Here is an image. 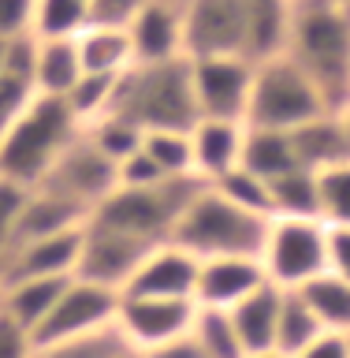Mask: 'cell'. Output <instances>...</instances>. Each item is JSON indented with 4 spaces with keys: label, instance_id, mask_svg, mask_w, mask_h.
<instances>
[{
    "label": "cell",
    "instance_id": "obj_1",
    "mask_svg": "<svg viewBox=\"0 0 350 358\" xmlns=\"http://www.w3.org/2000/svg\"><path fill=\"white\" fill-rule=\"evenodd\" d=\"M284 56L340 112L350 101V11L335 0H291Z\"/></svg>",
    "mask_w": 350,
    "mask_h": 358
},
{
    "label": "cell",
    "instance_id": "obj_2",
    "mask_svg": "<svg viewBox=\"0 0 350 358\" xmlns=\"http://www.w3.org/2000/svg\"><path fill=\"white\" fill-rule=\"evenodd\" d=\"M108 112L131 120L145 134L150 131H194V123L201 116H198V101H194L190 60L175 56V60H161V64H131L116 78V94H112Z\"/></svg>",
    "mask_w": 350,
    "mask_h": 358
},
{
    "label": "cell",
    "instance_id": "obj_3",
    "mask_svg": "<svg viewBox=\"0 0 350 358\" xmlns=\"http://www.w3.org/2000/svg\"><path fill=\"white\" fill-rule=\"evenodd\" d=\"M268 228H272L268 217L239 209L205 183L201 194L179 217L168 243H175L179 250H187L198 262H217V257H257L261 262Z\"/></svg>",
    "mask_w": 350,
    "mask_h": 358
},
{
    "label": "cell",
    "instance_id": "obj_4",
    "mask_svg": "<svg viewBox=\"0 0 350 358\" xmlns=\"http://www.w3.org/2000/svg\"><path fill=\"white\" fill-rule=\"evenodd\" d=\"M78 134H82V127L71 116L67 101L38 94L30 108L19 116V123L8 131V138L0 142V176L27 190L41 187V179L52 172V164Z\"/></svg>",
    "mask_w": 350,
    "mask_h": 358
},
{
    "label": "cell",
    "instance_id": "obj_5",
    "mask_svg": "<svg viewBox=\"0 0 350 358\" xmlns=\"http://www.w3.org/2000/svg\"><path fill=\"white\" fill-rule=\"evenodd\" d=\"M201 187H205V179L198 176H168L150 187H116V194L105 206H97L89 220L150 243H168V235L187 213V206L201 194Z\"/></svg>",
    "mask_w": 350,
    "mask_h": 358
},
{
    "label": "cell",
    "instance_id": "obj_6",
    "mask_svg": "<svg viewBox=\"0 0 350 358\" xmlns=\"http://www.w3.org/2000/svg\"><path fill=\"white\" fill-rule=\"evenodd\" d=\"M332 112L324 105V97L317 94V86L287 60L284 52L272 60L254 64V90H250V105H246V127L250 131H279L291 134L302 123Z\"/></svg>",
    "mask_w": 350,
    "mask_h": 358
},
{
    "label": "cell",
    "instance_id": "obj_7",
    "mask_svg": "<svg viewBox=\"0 0 350 358\" xmlns=\"http://www.w3.org/2000/svg\"><path fill=\"white\" fill-rule=\"evenodd\" d=\"M268 284L298 291L321 273H328V224L321 220H272L261 254Z\"/></svg>",
    "mask_w": 350,
    "mask_h": 358
},
{
    "label": "cell",
    "instance_id": "obj_8",
    "mask_svg": "<svg viewBox=\"0 0 350 358\" xmlns=\"http://www.w3.org/2000/svg\"><path fill=\"white\" fill-rule=\"evenodd\" d=\"M153 246H161V243H150L119 228H108V224L86 220L82 246H78V262H75V280L123 295Z\"/></svg>",
    "mask_w": 350,
    "mask_h": 358
},
{
    "label": "cell",
    "instance_id": "obj_9",
    "mask_svg": "<svg viewBox=\"0 0 350 358\" xmlns=\"http://www.w3.org/2000/svg\"><path fill=\"white\" fill-rule=\"evenodd\" d=\"M250 0H187L183 4V56L212 60V56H242Z\"/></svg>",
    "mask_w": 350,
    "mask_h": 358
},
{
    "label": "cell",
    "instance_id": "obj_10",
    "mask_svg": "<svg viewBox=\"0 0 350 358\" xmlns=\"http://www.w3.org/2000/svg\"><path fill=\"white\" fill-rule=\"evenodd\" d=\"M116 187H119V164H112L108 157L86 138V131L67 145L64 157L52 164V172L41 179V190H52V194L89 209V217L97 213V206H105V201L116 194Z\"/></svg>",
    "mask_w": 350,
    "mask_h": 358
},
{
    "label": "cell",
    "instance_id": "obj_11",
    "mask_svg": "<svg viewBox=\"0 0 350 358\" xmlns=\"http://www.w3.org/2000/svg\"><path fill=\"white\" fill-rule=\"evenodd\" d=\"M194 75V101L201 120H246L254 90V64L242 56H212V60H190Z\"/></svg>",
    "mask_w": 350,
    "mask_h": 358
},
{
    "label": "cell",
    "instance_id": "obj_12",
    "mask_svg": "<svg viewBox=\"0 0 350 358\" xmlns=\"http://www.w3.org/2000/svg\"><path fill=\"white\" fill-rule=\"evenodd\" d=\"M116 310H119V295L82 280H71L64 287L60 302L52 306V313L38 324L34 332V347L41 343H64V340H78V336L101 332L116 324Z\"/></svg>",
    "mask_w": 350,
    "mask_h": 358
},
{
    "label": "cell",
    "instance_id": "obj_13",
    "mask_svg": "<svg viewBox=\"0 0 350 358\" xmlns=\"http://www.w3.org/2000/svg\"><path fill=\"white\" fill-rule=\"evenodd\" d=\"M198 302L190 299H119L116 329L134 355L172 343L194 329Z\"/></svg>",
    "mask_w": 350,
    "mask_h": 358
},
{
    "label": "cell",
    "instance_id": "obj_14",
    "mask_svg": "<svg viewBox=\"0 0 350 358\" xmlns=\"http://www.w3.org/2000/svg\"><path fill=\"white\" fill-rule=\"evenodd\" d=\"M198 268L201 262L179 250L175 243H161L145 254L138 273L127 284L119 299H190L194 302L198 291Z\"/></svg>",
    "mask_w": 350,
    "mask_h": 358
},
{
    "label": "cell",
    "instance_id": "obj_15",
    "mask_svg": "<svg viewBox=\"0 0 350 358\" xmlns=\"http://www.w3.org/2000/svg\"><path fill=\"white\" fill-rule=\"evenodd\" d=\"M134 64H161L183 56V8L172 0H145L127 27Z\"/></svg>",
    "mask_w": 350,
    "mask_h": 358
},
{
    "label": "cell",
    "instance_id": "obj_16",
    "mask_svg": "<svg viewBox=\"0 0 350 358\" xmlns=\"http://www.w3.org/2000/svg\"><path fill=\"white\" fill-rule=\"evenodd\" d=\"M265 284L268 276L257 257H217V262H201L194 302L205 310H235Z\"/></svg>",
    "mask_w": 350,
    "mask_h": 358
},
{
    "label": "cell",
    "instance_id": "obj_17",
    "mask_svg": "<svg viewBox=\"0 0 350 358\" xmlns=\"http://www.w3.org/2000/svg\"><path fill=\"white\" fill-rule=\"evenodd\" d=\"M86 228V224H82ZM82 228L52 235V239H38L19 246L15 254L4 257L0 265V287L19 284V280H56V276H75L78 246H82Z\"/></svg>",
    "mask_w": 350,
    "mask_h": 358
},
{
    "label": "cell",
    "instance_id": "obj_18",
    "mask_svg": "<svg viewBox=\"0 0 350 358\" xmlns=\"http://www.w3.org/2000/svg\"><path fill=\"white\" fill-rule=\"evenodd\" d=\"M86 220H89V209H82V206H75V201H67L60 194H52V190H41L38 187V190H30L27 206H22V217L15 224V235H11L8 254H15L19 246H27V243L75 231V228H82ZM0 265H4V262H0Z\"/></svg>",
    "mask_w": 350,
    "mask_h": 358
},
{
    "label": "cell",
    "instance_id": "obj_19",
    "mask_svg": "<svg viewBox=\"0 0 350 358\" xmlns=\"http://www.w3.org/2000/svg\"><path fill=\"white\" fill-rule=\"evenodd\" d=\"M242 142H246V123L235 120H198L190 131V153H194V176L212 183L228 176L242 161Z\"/></svg>",
    "mask_w": 350,
    "mask_h": 358
},
{
    "label": "cell",
    "instance_id": "obj_20",
    "mask_svg": "<svg viewBox=\"0 0 350 358\" xmlns=\"http://www.w3.org/2000/svg\"><path fill=\"white\" fill-rule=\"evenodd\" d=\"M291 145H295V161L306 172H328V168L350 164V142L343 131L340 112H324V116L302 123L291 131Z\"/></svg>",
    "mask_w": 350,
    "mask_h": 358
},
{
    "label": "cell",
    "instance_id": "obj_21",
    "mask_svg": "<svg viewBox=\"0 0 350 358\" xmlns=\"http://www.w3.org/2000/svg\"><path fill=\"white\" fill-rule=\"evenodd\" d=\"M279 299H284V291L272 287V284H265V287H257L250 299H242L235 310H228V317H231V324H235V336H239L246 358H250V355L276 351Z\"/></svg>",
    "mask_w": 350,
    "mask_h": 358
},
{
    "label": "cell",
    "instance_id": "obj_22",
    "mask_svg": "<svg viewBox=\"0 0 350 358\" xmlns=\"http://www.w3.org/2000/svg\"><path fill=\"white\" fill-rule=\"evenodd\" d=\"M75 276H56V280H19V284H4L0 287V313H8L19 329L38 332V324L52 313V306L60 302L64 287Z\"/></svg>",
    "mask_w": 350,
    "mask_h": 358
},
{
    "label": "cell",
    "instance_id": "obj_23",
    "mask_svg": "<svg viewBox=\"0 0 350 358\" xmlns=\"http://www.w3.org/2000/svg\"><path fill=\"white\" fill-rule=\"evenodd\" d=\"M291 22V0H250V27H246V60L261 64L284 52Z\"/></svg>",
    "mask_w": 350,
    "mask_h": 358
},
{
    "label": "cell",
    "instance_id": "obj_24",
    "mask_svg": "<svg viewBox=\"0 0 350 358\" xmlns=\"http://www.w3.org/2000/svg\"><path fill=\"white\" fill-rule=\"evenodd\" d=\"M86 75H123L134 64L131 38L123 27H86L75 38Z\"/></svg>",
    "mask_w": 350,
    "mask_h": 358
},
{
    "label": "cell",
    "instance_id": "obj_25",
    "mask_svg": "<svg viewBox=\"0 0 350 358\" xmlns=\"http://www.w3.org/2000/svg\"><path fill=\"white\" fill-rule=\"evenodd\" d=\"M276 220H321V183L317 172L291 168V172L268 179Z\"/></svg>",
    "mask_w": 350,
    "mask_h": 358
},
{
    "label": "cell",
    "instance_id": "obj_26",
    "mask_svg": "<svg viewBox=\"0 0 350 358\" xmlns=\"http://www.w3.org/2000/svg\"><path fill=\"white\" fill-rule=\"evenodd\" d=\"M75 41H38V64H34V90L45 97H67L82 78Z\"/></svg>",
    "mask_w": 350,
    "mask_h": 358
},
{
    "label": "cell",
    "instance_id": "obj_27",
    "mask_svg": "<svg viewBox=\"0 0 350 358\" xmlns=\"http://www.w3.org/2000/svg\"><path fill=\"white\" fill-rule=\"evenodd\" d=\"M239 168L246 172L261 176L265 183L276 176L298 168L295 161V145H291V134H279V131H250L246 127V142H242V161Z\"/></svg>",
    "mask_w": 350,
    "mask_h": 358
},
{
    "label": "cell",
    "instance_id": "obj_28",
    "mask_svg": "<svg viewBox=\"0 0 350 358\" xmlns=\"http://www.w3.org/2000/svg\"><path fill=\"white\" fill-rule=\"evenodd\" d=\"M321 336H324V324L306 306V299L298 291H284V299H279V321H276V351L295 358L313 340H321Z\"/></svg>",
    "mask_w": 350,
    "mask_h": 358
},
{
    "label": "cell",
    "instance_id": "obj_29",
    "mask_svg": "<svg viewBox=\"0 0 350 358\" xmlns=\"http://www.w3.org/2000/svg\"><path fill=\"white\" fill-rule=\"evenodd\" d=\"M89 27V0H38L30 34L38 41H75Z\"/></svg>",
    "mask_w": 350,
    "mask_h": 358
},
{
    "label": "cell",
    "instance_id": "obj_30",
    "mask_svg": "<svg viewBox=\"0 0 350 358\" xmlns=\"http://www.w3.org/2000/svg\"><path fill=\"white\" fill-rule=\"evenodd\" d=\"M298 295L317 313L324 332H350V284L347 280H340L335 273H321L306 287H298Z\"/></svg>",
    "mask_w": 350,
    "mask_h": 358
},
{
    "label": "cell",
    "instance_id": "obj_31",
    "mask_svg": "<svg viewBox=\"0 0 350 358\" xmlns=\"http://www.w3.org/2000/svg\"><path fill=\"white\" fill-rule=\"evenodd\" d=\"M134 355L127 340L119 336V329H101L89 336H78V340H64V343H41L34 347L30 358H127Z\"/></svg>",
    "mask_w": 350,
    "mask_h": 358
},
{
    "label": "cell",
    "instance_id": "obj_32",
    "mask_svg": "<svg viewBox=\"0 0 350 358\" xmlns=\"http://www.w3.org/2000/svg\"><path fill=\"white\" fill-rule=\"evenodd\" d=\"M116 78L119 75H82L78 78V86L67 94V108H71V116L78 120V127H94L101 116H108L112 108V94H116Z\"/></svg>",
    "mask_w": 350,
    "mask_h": 358
},
{
    "label": "cell",
    "instance_id": "obj_33",
    "mask_svg": "<svg viewBox=\"0 0 350 358\" xmlns=\"http://www.w3.org/2000/svg\"><path fill=\"white\" fill-rule=\"evenodd\" d=\"M86 138L97 145L101 153L108 157L112 164H123L127 157H134L142 150V142H145V131L142 127H134L131 120H123V116H101L94 127H86Z\"/></svg>",
    "mask_w": 350,
    "mask_h": 358
},
{
    "label": "cell",
    "instance_id": "obj_34",
    "mask_svg": "<svg viewBox=\"0 0 350 358\" xmlns=\"http://www.w3.org/2000/svg\"><path fill=\"white\" fill-rule=\"evenodd\" d=\"M194 340L198 347L205 351V358H246L239 336H235V324L228 317V310H205L198 306V317H194Z\"/></svg>",
    "mask_w": 350,
    "mask_h": 358
},
{
    "label": "cell",
    "instance_id": "obj_35",
    "mask_svg": "<svg viewBox=\"0 0 350 358\" xmlns=\"http://www.w3.org/2000/svg\"><path fill=\"white\" fill-rule=\"evenodd\" d=\"M209 187L217 190V194H224L228 201H235L239 209H250V213H257V217L276 220L272 217V194H268V183H265L261 176L246 172V168H235V172L212 179Z\"/></svg>",
    "mask_w": 350,
    "mask_h": 358
},
{
    "label": "cell",
    "instance_id": "obj_36",
    "mask_svg": "<svg viewBox=\"0 0 350 358\" xmlns=\"http://www.w3.org/2000/svg\"><path fill=\"white\" fill-rule=\"evenodd\" d=\"M142 150L164 176H194V153H190V131H150Z\"/></svg>",
    "mask_w": 350,
    "mask_h": 358
},
{
    "label": "cell",
    "instance_id": "obj_37",
    "mask_svg": "<svg viewBox=\"0 0 350 358\" xmlns=\"http://www.w3.org/2000/svg\"><path fill=\"white\" fill-rule=\"evenodd\" d=\"M317 183H321V224L350 228V164L321 172Z\"/></svg>",
    "mask_w": 350,
    "mask_h": 358
},
{
    "label": "cell",
    "instance_id": "obj_38",
    "mask_svg": "<svg viewBox=\"0 0 350 358\" xmlns=\"http://www.w3.org/2000/svg\"><path fill=\"white\" fill-rule=\"evenodd\" d=\"M34 97H38L34 83L15 78V75H0V142L8 138V131L19 123V116L30 108Z\"/></svg>",
    "mask_w": 350,
    "mask_h": 358
},
{
    "label": "cell",
    "instance_id": "obj_39",
    "mask_svg": "<svg viewBox=\"0 0 350 358\" xmlns=\"http://www.w3.org/2000/svg\"><path fill=\"white\" fill-rule=\"evenodd\" d=\"M30 190L11 183V179L0 176V262H4L8 246H11V235H15V224L22 217V206H27Z\"/></svg>",
    "mask_w": 350,
    "mask_h": 358
},
{
    "label": "cell",
    "instance_id": "obj_40",
    "mask_svg": "<svg viewBox=\"0 0 350 358\" xmlns=\"http://www.w3.org/2000/svg\"><path fill=\"white\" fill-rule=\"evenodd\" d=\"M145 0H89V27H127Z\"/></svg>",
    "mask_w": 350,
    "mask_h": 358
},
{
    "label": "cell",
    "instance_id": "obj_41",
    "mask_svg": "<svg viewBox=\"0 0 350 358\" xmlns=\"http://www.w3.org/2000/svg\"><path fill=\"white\" fill-rule=\"evenodd\" d=\"M161 179H168V176L153 164V157L145 150H138L119 164V187H150V183H161Z\"/></svg>",
    "mask_w": 350,
    "mask_h": 358
},
{
    "label": "cell",
    "instance_id": "obj_42",
    "mask_svg": "<svg viewBox=\"0 0 350 358\" xmlns=\"http://www.w3.org/2000/svg\"><path fill=\"white\" fill-rule=\"evenodd\" d=\"M34 4L38 0H0V38L11 41L19 34H30Z\"/></svg>",
    "mask_w": 350,
    "mask_h": 358
},
{
    "label": "cell",
    "instance_id": "obj_43",
    "mask_svg": "<svg viewBox=\"0 0 350 358\" xmlns=\"http://www.w3.org/2000/svg\"><path fill=\"white\" fill-rule=\"evenodd\" d=\"M34 340L27 329H19L8 313H0V358H30Z\"/></svg>",
    "mask_w": 350,
    "mask_h": 358
},
{
    "label": "cell",
    "instance_id": "obj_44",
    "mask_svg": "<svg viewBox=\"0 0 350 358\" xmlns=\"http://www.w3.org/2000/svg\"><path fill=\"white\" fill-rule=\"evenodd\" d=\"M328 273L350 284V228H328Z\"/></svg>",
    "mask_w": 350,
    "mask_h": 358
},
{
    "label": "cell",
    "instance_id": "obj_45",
    "mask_svg": "<svg viewBox=\"0 0 350 358\" xmlns=\"http://www.w3.org/2000/svg\"><path fill=\"white\" fill-rule=\"evenodd\" d=\"M138 358H205V351L198 347L194 332H187V336H179V340H172V343H161V347H153V351H142Z\"/></svg>",
    "mask_w": 350,
    "mask_h": 358
},
{
    "label": "cell",
    "instance_id": "obj_46",
    "mask_svg": "<svg viewBox=\"0 0 350 358\" xmlns=\"http://www.w3.org/2000/svg\"><path fill=\"white\" fill-rule=\"evenodd\" d=\"M295 358H350V351H347V336L343 332H324L321 340H313L302 355H295Z\"/></svg>",
    "mask_w": 350,
    "mask_h": 358
},
{
    "label": "cell",
    "instance_id": "obj_47",
    "mask_svg": "<svg viewBox=\"0 0 350 358\" xmlns=\"http://www.w3.org/2000/svg\"><path fill=\"white\" fill-rule=\"evenodd\" d=\"M340 120H343V131H347V142H350V101L340 108Z\"/></svg>",
    "mask_w": 350,
    "mask_h": 358
},
{
    "label": "cell",
    "instance_id": "obj_48",
    "mask_svg": "<svg viewBox=\"0 0 350 358\" xmlns=\"http://www.w3.org/2000/svg\"><path fill=\"white\" fill-rule=\"evenodd\" d=\"M4 49H8V41L0 38V75H4Z\"/></svg>",
    "mask_w": 350,
    "mask_h": 358
},
{
    "label": "cell",
    "instance_id": "obj_49",
    "mask_svg": "<svg viewBox=\"0 0 350 358\" xmlns=\"http://www.w3.org/2000/svg\"><path fill=\"white\" fill-rule=\"evenodd\" d=\"M250 358H287V355H279V351H268V355H250Z\"/></svg>",
    "mask_w": 350,
    "mask_h": 358
},
{
    "label": "cell",
    "instance_id": "obj_50",
    "mask_svg": "<svg viewBox=\"0 0 350 358\" xmlns=\"http://www.w3.org/2000/svg\"><path fill=\"white\" fill-rule=\"evenodd\" d=\"M335 4H343V8H347V11H350V0H335Z\"/></svg>",
    "mask_w": 350,
    "mask_h": 358
},
{
    "label": "cell",
    "instance_id": "obj_51",
    "mask_svg": "<svg viewBox=\"0 0 350 358\" xmlns=\"http://www.w3.org/2000/svg\"><path fill=\"white\" fill-rule=\"evenodd\" d=\"M343 336H347V351H350V332H343Z\"/></svg>",
    "mask_w": 350,
    "mask_h": 358
},
{
    "label": "cell",
    "instance_id": "obj_52",
    "mask_svg": "<svg viewBox=\"0 0 350 358\" xmlns=\"http://www.w3.org/2000/svg\"><path fill=\"white\" fill-rule=\"evenodd\" d=\"M172 4H179V8H183V4H187V0H172Z\"/></svg>",
    "mask_w": 350,
    "mask_h": 358
},
{
    "label": "cell",
    "instance_id": "obj_53",
    "mask_svg": "<svg viewBox=\"0 0 350 358\" xmlns=\"http://www.w3.org/2000/svg\"><path fill=\"white\" fill-rule=\"evenodd\" d=\"M127 358H138V355H127Z\"/></svg>",
    "mask_w": 350,
    "mask_h": 358
}]
</instances>
